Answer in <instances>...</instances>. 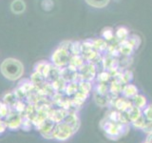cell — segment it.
I'll return each mask as SVG.
<instances>
[{
  "label": "cell",
  "mask_w": 152,
  "mask_h": 143,
  "mask_svg": "<svg viewBox=\"0 0 152 143\" xmlns=\"http://www.w3.org/2000/svg\"><path fill=\"white\" fill-rule=\"evenodd\" d=\"M79 91L78 82H69L66 85L65 92L68 95H74Z\"/></svg>",
  "instance_id": "cb8c5ba5"
},
{
  "label": "cell",
  "mask_w": 152,
  "mask_h": 143,
  "mask_svg": "<svg viewBox=\"0 0 152 143\" xmlns=\"http://www.w3.org/2000/svg\"><path fill=\"white\" fill-rule=\"evenodd\" d=\"M145 122H146L145 117L144 116H141L139 118L137 119V120L133 121V122H131V123H132V125L134 126L135 128H137V129H141V130H142V129L144 128Z\"/></svg>",
  "instance_id": "4dcf8cb0"
},
{
  "label": "cell",
  "mask_w": 152,
  "mask_h": 143,
  "mask_svg": "<svg viewBox=\"0 0 152 143\" xmlns=\"http://www.w3.org/2000/svg\"><path fill=\"white\" fill-rule=\"evenodd\" d=\"M123 87H124V86H123V84L120 82V81H119L118 79H116V78H114V80H112L110 85H109L108 90H109V92H110V94H112L116 95V97H117L119 94H122Z\"/></svg>",
  "instance_id": "ac0fdd59"
},
{
  "label": "cell",
  "mask_w": 152,
  "mask_h": 143,
  "mask_svg": "<svg viewBox=\"0 0 152 143\" xmlns=\"http://www.w3.org/2000/svg\"><path fill=\"white\" fill-rule=\"evenodd\" d=\"M113 106L119 112H126L128 109H130L133 106V104L131 100H129V98L122 97H116V99L114 100Z\"/></svg>",
  "instance_id": "ba28073f"
},
{
  "label": "cell",
  "mask_w": 152,
  "mask_h": 143,
  "mask_svg": "<svg viewBox=\"0 0 152 143\" xmlns=\"http://www.w3.org/2000/svg\"><path fill=\"white\" fill-rule=\"evenodd\" d=\"M94 100H95V102H96V104L101 107H104L108 104L107 94L104 95V94H100L95 92L94 93Z\"/></svg>",
  "instance_id": "603a6c76"
},
{
  "label": "cell",
  "mask_w": 152,
  "mask_h": 143,
  "mask_svg": "<svg viewBox=\"0 0 152 143\" xmlns=\"http://www.w3.org/2000/svg\"><path fill=\"white\" fill-rule=\"evenodd\" d=\"M92 44H93L94 49L96 51H100V52L107 50V47H108L107 41L104 40V38H99V39L92 40Z\"/></svg>",
  "instance_id": "7402d4cb"
},
{
  "label": "cell",
  "mask_w": 152,
  "mask_h": 143,
  "mask_svg": "<svg viewBox=\"0 0 152 143\" xmlns=\"http://www.w3.org/2000/svg\"><path fill=\"white\" fill-rule=\"evenodd\" d=\"M55 124L56 123L53 120H51L50 118L48 117L46 120L41 124V126L38 128V130H39L40 133L45 138L50 139V138H52V133H53Z\"/></svg>",
  "instance_id": "52a82bcc"
},
{
  "label": "cell",
  "mask_w": 152,
  "mask_h": 143,
  "mask_svg": "<svg viewBox=\"0 0 152 143\" xmlns=\"http://www.w3.org/2000/svg\"><path fill=\"white\" fill-rule=\"evenodd\" d=\"M96 93L100 94H104V95H107L108 94V87L106 83H103V82H99L96 86Z\"/></svg>",
  "instance_id": "f1b7e54d"
},
{
  "label": "cell",
  "mask_w": 152,
  "mask_h": 143,
  "mask_svg": "<svg viewBox=\"0 0 152 143\" xmlns=\"http://www.w3.org/2000/svg\"><path fill=\"white\" fill-rule=\"evenodd\" d=\"M84 63H85V62H84V58L81 55H71L68 67H69V69H71V70L78 71V69Z\"/></svg>",
  "instance_id": "9a60e30c"
},
{
  "label": "cell",
  "mask_w": 152,
  "mask_h": 143,
  "mask_svg": "<svg viewBox=\"0 0 152 143\" xmlns=\"http://www.w3.org/2000/svg\"><path fill=\"white\" fill-rule=\"evenodd\" d=\"M131 101H132L133 106H135L141 110H144L147 106V104H148V102H147V98L145 97V95L140 94H137L135 97H133L131 98Z\"/></svg>",
  "instance_id": "4fadbf2b"
},
{
  "label": "cell",
  "mask_w": 152,
  "mask_h": 143,
  "mask_svg": "<svg viewBox=\"0 0 152 143\" xmlns=\"http://www.w3.org/2000/svg\"><path fill=\"white\" fill-rule=\"evenodd\" d=\"M100 127L104 132L106 136L110 139H118L121 136L126 135L128 132V124H122L118 122H114L104 118L100 123Z\"/></svg>",
  "instance_id": "7a4b0ae2"
},
{
  "label": "cell",
  "mask_w": 152,
  "mask_h": 143,
  "mask_svg": "<svg viewBox=\"0 0 152 143\" xmlns=\"http://www.w3.org/2000/svg\"><path fill=\"white\" fill-rule=\"evenodd\" d=\"M52 65L50 63H48L46 61H40L37 62L34 66V72H37L40 74H42L45 77V79L47 78L48 74H49L50 71L51 69Z\"/></svg>",
  "instance_id": "30bf717a"
},
{
  "label": "cell",
  "mask_w": 152,
  "mask_h": 143,
  "mask_svg": "<svg viewBox=\"0 0 152 143\" xmlns=\"http://www.w3.org/2000/svg\"><path fill=\"white\" fill-rule=\"evenodd\" d=\"M85 1L92 8L103 9L107 6L109 2H110V0H85Z\"/></svg>",
  "instance_id": "ffe728a7"
},
{
  "label": "cell",
  "mask_w": 152,
  "mask_h": 143,
  "mask_svg": "<svg viewBox=\"0 0 152 143\" xmlns=\"http://www.w3.org/2000/svg\"><path fill=\"white\" fill-rule=\"evenodd\" d=\"M70 54L72 55H80L82 54V43L79 41L72 42L70 48Z\"/></svg>",
  "instance_id": "484cf974"
},
{
  "label": "cell",
  "mask_w": 152,
  "mask_h": 143,
  "mask_svg": "<svg viewBox=\"0 0 152 143\" xmlns=\"http://www.w3.org/2000/svg\"><path fill=\"white\" fill-rule=\"evenodd\" d=\"M7 129H8V127H7L6 122H5V120H3L2 118H0V135H2Z\"/></svg>",
  "instance_id": "e575fe53"
},
{
  "label": "cell",
  "mask_w": 152,
  "mask_h": 143,
  "mask_svg": "<svg viewBox=\"0 0 152 143\" xmlns=\"http://www.w3.org/2000/svg\"><path fill=\"white\" fill-rule=\"evenodd\" d=\"M53 2L51 1V0H44V1L42 2V7L44 8V10L46 11H50L51 10V8L53 7Z\"/></svg>",
  "instance_id": "836d02e7"
},
{
  "label": "cell",
  "mask_w": 152,
  "mask_h": 143,
  "mask_svg": "<svg viewBox=\"0 0 152 143\" xmlns=\"http://www.w3.org/2000/svg\"><path fill=\"white\" fill-rule=\"evenodd\" d=\"M115 37H116V39L119 40V41H123V40H126L128 38V35H129V32H128L127 30V28L126 27H118L117 28V30L115 32Z\"/></svg>",
  "instance_id": "d6986e66"
},
{
  "label": "cell",
  "mask_w": 152,
  "mask_h": 143,
  "mask_svg": "<svg viewBox=\"0 0 152 143\" xmlns=\"http://www.w3.org/2000/svg\"><path fill=\"white\" fill-rule=\"evenodd\" d=\"M142 116L146 120H152V104H147V106L142 110Z\"/></svg>",
  "instance_id": "1f68e13d"
},
{
  "label": "cell",
  "mask_w": 152,
  "mask_h": 143,
  "mask_svg": "<svg viewBox=\"0 0 152 143\" xmlns=\"http://www.w3.org/2000/svg\"><path fill=\"white\" fill-rule=\"evenodd\" d=\"M137 94H139V90H138V88L136 87L134 84L127 83V84L124 85L123 91H122L123 97L131 99L133 97H135Z\"/></svg>",
  "instance_id": "8fae6325"
},
{
  "label": "cell",
  "mask_w": 152,
  "mask_h": 143,
  "mask_svg": "<svg viewBox=\"0 0 152 143\" xmlns=\"http://www.w3.org/2000/svg\"><path fill=\"white\" fill-rule=\"evenodd\" d=\"M126 116L128 118V120H129V122L135 121L141 116H142V110L139 109V108H137V107H135V106H132L130 109H128L127 111L126 112Z\"/></svg>",
  "instance_id": "2e32d148"
},
{
  "label": "cell",
  "mask_w": 152,
  "mask_h": 143,
  "mask_svg": "<svg viewBox=\"0 0 152 143\" xmlns=\"http://www.w3.org/2000/svg\"><path fill=\"white\" fill-rule=\"evenodd\" d=\"M78 74L80 81H91L96 77V66L91 62L84 63L78 69Z\"/></svg>",
  "instance_id": "5b68a950"
},
{
  "label": "cell",
  "mask_w": 152,
  "mask_h": 143,
  "mask_svg": "<svg viewBox=\"0 0 152 143\" xmlns=\"http://www.w3.org/2000/svg\"><path fill=\"white\" fill-rule=\"evenodd\" d=\"M111 78V75L109 74V72L107 71H103L101 73H99L97 74V80L99 82H103V83H107L109 81V79Z\"/></svg>",
  "instance_id": "83f0119b"
},
{
  "label": "cell",
  "mask_w": 152,
  "mask_h": 143,
  "mask_svg": "<svg viewBox=\"0 0 152 143\" xmlns=\"http://www.w3.org/2000/svg\"><path fill=\"white\" fill-rule=\"evenodd\" d=\"M132 78H133L132 72L129 71V70L123 72V73H121V74H119V75L117 76V77H116V79H118L119 81H120V82H121L123 85L129 83L130 81L132 80Z\"/></svg>",
  "instance_id": "44dd1931"
},
{
  "label": "cell",
  "mask_w": 152,
  "mask_h": 143,
  "mask_svg": "<svg viewBox=\"0 0 152 143\" xmlns=\"http://www.w3.org/2000/svg\"><path fill=\"white\" fill-rule=\"evenodd\" d=\"M101 35H102V37L106 41H111V40H113V38H114V32L112 30V28H110V27L104 28L102 32H101Z\"/></svg>",
  "instance_id": "d4e9b609"
},
{
  "label": "cell",
  "mask_w": 152,
  "mask_h": 143,
  "mask_svg": "<svg viewBox=\"0 0 152 143\" xmlns=\"http://www.w3.org/2000/svg\"><path fill=\"white\" fill-rule=\"evenodd\" d=\"M118 49H119V52H120V54H122L124 55H130L133 50H134V48H133V46L130 44L129 41L126 39V40H123L119 43Z\"/></svg>",
  "instance_id": "5bb4252c"
},
{
  "label": "cell",
  "mask_w": 152,
  "mask_h": 143,
  "mask_svg": "<svg viewBox=\"0 0 152 143\" xmlns=\"http://www.w3.org/2000/svg\"><path fill=\"white\" fill-rule=\"evenodd\" d=\"M142 131L146 133L147 135H148V133H152V120H146L144 128L142 129Z\"/></svg>",
  "instance_id": "d6a6232c"
},
{
  "label": "cell",
  "mask_w": 152,
  "mask_h": 143,
  "mask_svg": "<svg viewBox=\"0 0 152 143\" xmlns=\"http://www.w3.org/2000/svg\"><path fill=\"white\" fill-rule=\"evenodd\" d=\"M127 40L130 42V44L133 46L134 49H138L139 46H140V44H141V38L138 35H133L130 37H128Z\"/></svg>",
  "instance_id": "f546056e"
},
{
  "label": "cell",
  "mask_w": 152,
  "mask_h": 143,
  "mask_svg": "<svg viewBox=\"0 0 152 143\" xmlns=\"http://www.w3.org/2000/svg\"><path fill=\"white\" fill-rule=\"evenodd\" d=\"M5 122L7 124L8 129L12 131L18 130L21 128L23 122V116L20 113L16 112L15 110H11L8 116L5 117Z\"/></svg>",
  "instance_id": "8992f818"
},
{
  "label": "cell",
  "mask_w": 152,
  "mask_h": 143,
  "mask_svg": "<svg viewBox=\"0 0 152 143\" xmlns=\"http://www.w3.org/2000/svg\"><path fill=\"white\" fill-rule=\"evenodd\" d=\"M71 55H72L70 54L69 51L64 49V48L59 47L58 49H56L53 52V54L51 55L50 61L55 67L62 69L69 65Z\"/></svg>",
  "instance_id": "3957f363"
},
{
  "label": "cell",
  "mask_w": 152,
  "mask_h": 143,
  "mask_svg": "<svg viewBox=\"0 0 152 143\" xmlns=\"http://www.w3.org/2000/svg\"><path fill=\"white\" fill-rule=\"evenodd\" d=\"M63 121L72 128L75 133L77 132L78 129L80 128V119L77 116V114L74 112H72V113L68 112V114L65 116Z\"/></svg>",
  "instance_id": "9c48e42d"
},
{
  "label": "cell",
  "mask_w": 152,
  "mask_h": 143,
  "mask_svg": "<svg viewBox=\"0 0 152 143\" xmlns=\"http://www.w3.org/2000/svg\"><path fill=\"white\" fill-rule=\"evenodd\" d=\"M142 143H147V142H145H145H142Z\"/></svg>",
  "instance_id": "8d00e7d4"
},
{
  "label": "cell",
  "mask_w": 152,
  "mask_h": 143,
  "mask_svg": "<svg viewBox=\"0 0 152 143\" xmlns=\"http://www.w3.org/2000/svg\"><path fill=\"white\" fill-rule=\"evenodd\" d=\"M0 72L5 78L11 81L20 79L24 74V66L21 61L13 57H9L2 61Z\"/></svg>",
  "instance_id": "6da1fadb"
},
{
  "label": "cell",
  "mask_w": 152,
  "mask_h": 143,
  "mask_svg": "<svg viewBox=\"0 0 152 143\" xmlns=\"http://www.w3.org/2000/svg\"><path fill=\"white\" fill-rule=\"evenodd\" d=\"M74 133L75 132L72 128L64 121H61L55 124L53 133H52V138L58 141H66L69 139Z\"/></svg>",
  "instance_id": "277c9868"
},
{
  "label": "cell",
  "mask_w": 152,
  "mask_h": 143,
  "mask_svg": "<svg viewBox=\"0 0 152 143\" xmlns=\"http://www.w3.org/2000/svg\"><path fill=\"white\" fill-rule=\"evenodd\" d=\"M26 3L24 0H12L11 3V11L14 14H22L26 11Z\"/></svg>",
  "instance_id": "7c38bea8"
},
{
  "label": "cell",
  "mask_w": 152,
  "mask_h": 143,
  "mask_svg": "<svg viewBox=\"0 0 152 143\" xmlns=\"http://www.w3.org/2000/svg\"><path fill=\"white\" fill-rule=\"evenodd\" d=\"M145 142L147 143H152V133H148L146 136V139H145Z\"/></svg>",
  "instance_id": "d590c367"
},
{
  "label": "cell",
  "mask_w": 152,
  "mask_h": 143,
  "mask_svg": "<svg viewBox=\"0 0 152 143\" xmlns=\"http://www.w3.org/2000/svg\"><path fill=\"white\" fill-rule=\"evenodd\" d=\"M18 100L19 99L17 98L15 94L9 93V94H6L4 95V97H3V103L8 105V106L11 108L12 110H13L14 107H15V104L17 103Z\"/></svg>",
  "instance_id": "e0dca14e"
},
{
  "label": "cell",
  "mask_w": 152,
  "mask_h": 143,
  "mask_svg": "<svg viewBox=\"0 0 152 143\" xmlns=\"http://www.w3.org/2000/svg\"><path fill=\"white\" fill-rule=\"evenodd\" d=\"M78 86H79V91H81V92H83L87 94H88L90 90H91V83H90V81L81 80L78 83Z\"/></svg>",
  "instance_id": "4316f807"
}]
</instances>
